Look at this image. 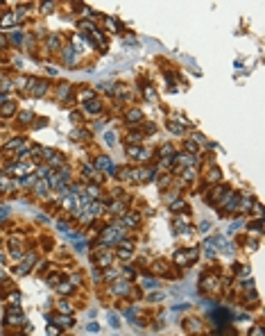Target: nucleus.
Here are the masks:
<instances>
[{
	"label": "nucleus",
	"mask_w": 265,
	"mask_h": 336,
	"mask_svg": "<svg viewBox=\"0 0 265 336\" xmlns=\"http://www.w3.org/2000/svg\"><path fill=\"white\" fill-rule=\"evenodd\" d=\"M118 241H122V232L118 227H107L102 234V243H118Z\"/></svg>",
	"instance_id": "obj_1"
},
{
	"label": "nucleus",
	"mask_w": 265,
	"mask_h": 336,
	"mask_svg": "<svg viewBox=\"0 0 265 336\" xmlns=\"http://www.w3.org/2000/svg\"><path fill=\"white\" fill-rule=\"evenodd\" d=\"M191 257H197L195 248H191V250H186V252H175V261L184 266V264H188V259H191Z\"/></svg>",
	"instance_id": "obj_2"
},
{
	"label": "nucleus",
	"mask_w": 265,
	"mask_h": 336,
	"mask_svg": "<svg viewBox=\"0 0 265 336\" xmlns=\"http://www.w3.org/2000/svg\"><path fill=\"white\" fill-rule=\"evenodd\" d=\"M84 109H86L89 114H98V111L102 109V102L95 100V98H93V100H86V102H84Z\"/></svg>",
	"instance_id": "obj_3"
},
{
	"label": "nucleus",
	"mask_w": 265,
	"mask_h": 336,
	"mask_svg": "<svg viewBox=\"0 0 265 336\" xmlns=\"http://www.w3.org/2000/svg\"><path fill=\"white\" fill-rule=\"evenodd\" d=\"M179 161H181V164H197V155H193V152H181V155H179Z\"/></svg>",
	"instance_id": "obj_4"
},
{
	"label": "nucleus",
	"mask_w": 265,
	"mask_h": 336,
	"mask_svg": "<svg viewBox=\"0 0 265 336\" xmlns=\"http://www.w3.org/2000/svg\"><path fill=\"white\" fill-rule=\"evenodd\" d=\"M14 21H16V14H14V12H9V14H5L3 18H0V27H9Z\"/></svg>",
	"instance_id": "obj_5"
},
{
	"label": "nucleus",
	"mask_w": 265,
	"mask_h": 336,
	"mask_svg": "<svg viewBox=\"0 0 265 336\" xmlns=\"http://www.w3.org/2000/svg\"><path fill=\"white\" fill-rule=\"evenodd\" d=\"M127 120H129V123H138V120H143V111H140V109H131V111L127 114Z\"/></svg>",
	"instance_id": "obj_6"
},
{
	"label": "nucleus",
	"mask_w": 265,
	"mask_h": 336,
	"mask_svg": "<svg viewBox=\"0 0 265 336\" xmlns=\"http://www.w3.org/2000/svg\"><path fill=\"white\" fill-rule=\"evenodd\" d=\"M7 323H12V325H18V323H23V316L21 313H14V311H7Z\"/></svg>",
	"instance_id": "obj_7"
},
{
	"label": "nucleus",
	"mask_w": 265,
	"mask_h": 336,
	"mask_svg": "<svg viewBox=\"0 0 265 336\" xmlns=\"http://www.w3.org/2000/svg\"><path fill=\"white\" fill-rule=\"evenodd\" d=\"M59 43H61V39H59L57 34L48 36V50H57V48H59Z\"/></svg>",
	"instance_id": "obj_8"
},
{
	"label": "nucleus",
	"mask_w": 265,
	"mask_h": 336,
	"mask_svg": "<svg viewBox=\"0 0 265 336\" xmlns=\"http://www.w3.org/2000/svg\"><path fill=\"white\" fill-rule=\"evenodd\" d=\"M95 164H98V168H102V170H104V168H111V159L102 155V157H98V161H95Z\"/></svg>",
	"instance_id": "obj_9"
},
{
	"label": "nucleus",
	"mask_w": 265,
	"mask_h": 336,
	"mask_svg": "<svg viewBox=\"0 0 265 336\" xmlns=\"http://www.w3.org/2000/svg\"><path fill=\"white\" fill-rule=\"evenodd\" d=\"M45 89H48V82H39V84L34 86V91H32V93L36 95V98H39V95H43V93H45Z\"/></svg>",
	"instance_id": "obj_10"
},
{
	"label": "nucleus",
	"mask_w": 265,
	"mask_h": 336,
	"mask_svg": "<svg viewBox=\"0 0 265 336\" xmlns=\"http://www.w3.org/2000/svg\"><path fill=\"white\" fill-rule=\"evenodd\" d=\"M168 130H170V132H175V134H181V132H184V127H181V125H177L175 120H168Z\"/></svg>",
	"instance_id": "obj_11"
},
{
	"label": "nucleus",
	"mask_w": 265,
	"mask_h": 336,
	"mask_svg": "<svg viewBox=\"0 0 265 336\" xmlns=\"http://www.w3.org/2000/svg\"><path fill=\"white\" fill-rule=\"evenodd\" d=\"M64 59H66V64H70V61L75 59V52H73V48H70V45L64 50Z\"/></svg>",
	"instance_id": "obj_12"
},
{
	"label": "nucleus",
	"mask_w": 265,
	"mask_h": 336,
	"mask_svg": "<svg viewBox=\"0 0 265 336\" xmlns=\"http://www.w3.org/2000/svg\"><path fill=\"white\" fill-rule=\"evenodd\" d=\"M14 109H16V104H14V102H7L5 107H3V116H9V114H14Z\"/></svg>",
	"instance_id": "obj_13"
},
{
	"label": "nucleus",
	"mask_w": 265,
	"mask_h": 336,
	"mask_svg": "<svg viewBox=\"0 0 265 336\" xmlns=\"http://www.w3.org/2000/svg\"><path fill=\"white\" fill-rule=\"evenodd\" d=\"M21 143H23V139H14V141H9L7 146H5V150H12V148H18V146H21Z\"/></svg>",
	"instance_id": "obj_14"
},
{
	"label": "nucleus",
	"mask_w": 265,
	"mask_h": 336,
	"mask_svg": "<svg viewBox=\"0 0 265 336\" xmlns=\"http://www.w3.org/2000/svg\"><path fill=\"white\" fill-rule=\"evenodd\" d=\"M113 291H116V293H127V282L116 284V286H113Z\"/></svg>",
	"instance_id": "obj_15"
},
{
	"label": "nucleus",
	"mask_w": 265,
	"mask_h": 336,
	"mask_svg": "<svg viewBox=\"0 0 265 336\" xmlns=\"http://www.w3.org/2000/svg\"><path fill=\"white\" fill-rule=\"evenodd\" d=\"M54 320H57V323H61V325H73V318H68V316H57Z\"/></svg>",
	"instance_id": "obj_16"
},
{
	"label": "nucleus",
	"mask_w": 265,
	"mask_h": 336,
	"mask_svg": "<svg viewBox=\"0 0 265 336\" xmlns=\"http://www.w3.org/2000/svg\"><path fill=\"white\" fill-rule=\"evenodd\" d=\"M145 98H147V100H154V98H156V93H154L152 86H145Z\"/></svg>",
	"instance_id": "obj_17"
},
{
	"label": "nucleus",
	"mask_w": 265,
	"mask_h": 336,
	"mask_svg": "<svg viewBox=\"0 0 265 336\" xmlns=\"http://www.w3.org/2000/svg\"><path fill=\"white\" fill-rule=\"evenodd\" d=\"M156 284H159V282H156V280H152V277H147V280L143 282V286H145V289H154Z\"/></svg>",
	"instance_id": "obj_18"
},
{
	"label": "nucleus",
	"mask_w": 265,
	"mask_h": 336,
	"mask_svg": "<svg viewBox=\"0 0 265 336\" xmlns=\"http://www.w3.org/2000/svg\"><path fill=\"white\" fill-rule=\"evenodd\" d=\"M161 155H163V157H170V155H172V146H168V143H166V146L161 148Z\"/></svg>",
	"instance_id": "obj_19"
},
{
	"label": "nucleus",
	"mask_w": 265,
	"mask_h": 336,
	"mask_svg": "<svg viewBox=\"0 0 265 336\" xmlns=\"http://www.w3.org/2000/svg\"><path fill=\"white\" fill-rule=\"evenodd\" d=\"M104 23L109 25V30H113V32H116V30H118V23H116V21H113V18H104Z\"/></svg>",
	"instance_id": "obj_20"
},
{
	"label": "nucleus",
	"mask_w": 265,
	"mask_h": 336,
	"mask_svg": "<svg viewBox=\"0 0 265 336\" xmlns=\"http://www.w3.org/2000/svg\"><path fill=\"white\" fill-rule=\"evenodd\" d=\"M109 325H111V327H118V325H120V320H118V316H113V313H109Z\"/></svg>",
	"instance_id": "obj_21"
},
{
	"label": "nucleus",
	"mask_w": 265,
	"mask_h": 336,
	"mask_svg": "<svg viewBox=\"0 0 265 336\" xmlns=\"http://www.w3.org/2000/svg\"><path fill=\"white\" fill-rule=\"evenodd\" d=\"M45 186H48V182H39V184H36V193H45Z\"/></svg>",
	"instance_id": "obj_22"
},
{
	"label": "nucleus",
	"mask_w": 265,
	"mask_h": 336,
	"mask_svg": "<svg viewBox=\"0 0 265 336\" xmlns=\"http://www.w3.org/2000/svg\"><path fill=\"white\" fill-rule=\"evenodd\" d=\"M104 136H107V143H109V146H113V143H116V134H113V132L104 134Z\"/></svg>",
	"instance_id": "obj_23"
},
{
	"label": "nucleus",
	"mask_w": 265,
	"mask_h": 336,
	"mask_svg": "<svg viewBox=\"0 0 265 336\" xmlns=\"http://www.w3.org/2000/svg\"><path fill=\"white\" fill-rule=\"evenodd\" d=\"M68 91H70L68 86H66V84H61V86H59V98H66V93H68Z\"/></svg>",
	"instance_id": "obj_24"
},
{
	"label": "nucleus",
	"mask_w": 265,
	"mask_h": 336,
	"mask_svg": "<svg viewBox=\"0 0 265 336\" xmlns=\"http://www.w3.org/2000/svg\"><path fill=\"white\" fill-rule=\"evenodd\" d=\"M30 118H32L30 111H23V114H21V123H30Z\"/></svg>",
	"instance_id": "obj_25"
},
{
	"label": "nucleus",
	"mask_w": 265,
	"mask_h": 336,
	"mask_svg": "<svg viewBox=\"0 0 265 336\" xmlns=\"http://www.w3.org/2000/svg\"><path fill=\"white\" fill-rule=\"evenodd\" d=\"M209 179H213V182H215V179H220V170L213 168V170H211V175H209Z\"/></svg>",
	"instance_id": "obj_26"
},
{
	"label": "nucleus",
	"mask_w": 265,
	"mask_h": 336,
	"mask_svg": "<svg viewBox=\"0 0 265 336\" xmlns=\"http://www.w3.org/2000/svg\"><path fill=\"white\" fill-rule=\"evenodd\" d=\"M84 177H93V166H84Z\"/></svg>",
	"instance_id": "obj_27"
},
{
	"label": "nucleus",
	"mask_w": 265,
	"mask_h": 336,
	"mask_svg": "<svg viewBox=\"0 0 265 336\" xmlns=\"http://www.w3.org/2000/svg\"><path fill=\"white\" fill-rule=\"evenodd\" d=\"M12 41H14V43H21V41H23V36H21V32H16V34H12Z\"/></svg>",
	"instance_id": "obj_28"
},
{
	"label": "nucleus",
	"mask_w": 265,
	"mask_h": 336,
	"mask_svg": "<svg viewBox=\"0 0 265 336\" xmlns=\"http://www.w3.org/2000/svg\"><path fill=\"white\" fill-rule=\"evenodd\" d=\"M61 161H64V159H61L59 155H57V157H52V159H50V164H52V166H59V164H61Z\"/></svg>",
	"instance_id": "obj_29"
},
{
	"label": "nucleus",
	"mask_w": 265,
	"mask_h": 336,
	"mask_svg": "<svg viewBox=\"0 0 265 336\" xmlns=\"http://www.w3.org/2000/svg\"><path fill=\"white\" fill-rule=\"evenodd\" d=\"M129 141H131V143H136V141H140V134H136V132H134V134H129Z\"/></svg>",
	"instance_id": "obj_30"
},
{
	"label": "nucleus",
	"mask_w": 265,
	"mask_h": 336,
	"mask_svg": "<svg viewBox=\"0 0 265 336\" xmlns=\"http://www.w3.org/2000/svg\"><path fill=\"white\" fill-rule=\"evenodd\" d=\"M109 261H111V257L107 254V257H102V259H100V266H109Z\"/></svg>",
	"instance_id": "obj_31"
},
{
	"label": "nucleus",
	"mask_w": 265,
	"mask_h": 336,
	"mask_svg": "<svg viewBox=\"0 0 265 336\" xmlns=\"http://www.w3.org/2000/svg\"><path fill=\"white\" fill-rule=\"evenodd\" d=\"M181 209H184V202H175L172 205V211H181Z\"/></svg>",
	"instance_id": "obj_32"
},
{
	"label": "nucleus",
	"mask_w": 265,
	"mask_h": 336,
	"mask_svg": "<svg viewBox=\"0 0 265 336\" xmlns=\"http://www.w3.org/2000/svg\"><path fill=\"white\" fill-rule=\"evenodd\" d=\"M186 148H188V152H193V150H197V146H195L193 141H188V143H186Z\"/></svg>",
	"instance_id": "obj_33"
},
{
	"label": "nucleus",
	"mask_w": 265,
	"mask_h": 336,
	"mask_svg": "<svg viewBox=\"0 0 265 336\" xmlns=\"http://www.w3.org/2000/svg\"><path fill=\"white\" fill-rule=\"evenodd\" d=\"M125 223H127V225H134V223H136V216H127Z\"/></svg>",
	"instance_id": "obj_34"
},
{
	"label": "nucleus",
	"mask_w": 265,
	"mask_h": 336,
	"mask_svg": "<svg viewBox=\"0 0 265 336\" xmlns=\"http://www.w3.org/2000/svg\"><path fill=\"white\" fill-rule=\"evenodd\" d=\"M59 291H61V293H68V291H70V284H61Z\"/></svg>",
	"instance_id": "obj_35"
},
{
	"label": "nucleus",
	"mask_w": 265,
	"mask_h": 336,
	"mask_svg": "<svg viewBox=\"0 0 265 336\" xmlns=\"http://www.w3.org/2000/svg\"><path fill=\"white\" fill-rule=\"evenodd\" d=\"M57 334H59V329H57V327H48V336H57Z\"/></svg>",
	"instance_id": "obj_36"
},
{
	"label": "nucleus",
	"mask_w": 265,
	"mask_h": 336,
	"mask_svg": "<svg viewBox=\"0 0 265 336\" xmlns=\"http://www.w3.org/2000/svg\"><path fill=\"white\" fill-rule=\"evenodd\" d=\"M98 329H100V327H98L95 323H89V332H98Z\"/></svg>",
	"instance_id": "obj_37"
},
{
	"label": "nucleus",
	"mask_w": 265,
	"mask_h": 336,
	"mask_svg": "<svg viewBox=\"0 0 265 336\" xmlns=\"http://www.w3.org/2000/svg\"><path fill=\"white\" fill-rule=\"evenodd\" d=\"M204 286H206V289H211V286H215V280H211V277H209V280H206V284H204Z\"/></svg>",
	"instance_id": "obj_38"
},
{
	"label": "nucleus",
	"mask_w": 265,
	"mask_h": 336,
	"mask_svg": "<svg viewBox=\"0 0 265 336\" xmlns=\"http://www.w3.org/2000/svg\"><path fill=\"white\" fill-rule=\"evenodd\" d=\"M7 214H9V209H5V207H3V209H0V218H5Z\"/></svg>",
	"instance_id": "obj_39"
},
{
	"label": "nucleus",
	"mask_w": 265,
	"mask_h": 336,
	"mask_svg": "<svg viewBox=\"0 0 265 336\" xmlns=\"http://www.w3.org/2000/svg\"><path fill=\"white\" fill-rule=\"evenodd\" d=\"M5 100H7V98H5V95H3V93H0V104H3Z\"/></svg>",
	"instance_id": "obj_40"
}]
</instances>
